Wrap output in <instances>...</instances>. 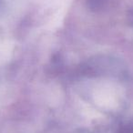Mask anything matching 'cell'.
<instances>
[{
  "label": "cell",
  "instance_id": "cell-4",
  "mask_svg": "<svg viewBox=\"0 0 133 133\" xmlns=\"http://www.w3.org/2000/svg\"><path fill=\"white\" fill-rule=\"evenodd\" d=\"M128 20H129V24L133 26V9L129 12V14L128 15Z\"/></svg>",
  "mask_w": 133,
  "mask_h": 133
},
{
  "label": "cell",
  "instance_id": "cell-3",
  "mask_svg": "<svg viewBox=\"0 0 133 133\" xmlns=\"http://www.w3.org/2000/svg\"><path fill=\"white\" fill-rule=\"evenodd\" d=\"M118 133H133V121L128 122L122 126Z\"/></svg>",
  "mask_w": 133,
  "mask_h": 133
},
{
  "label": "cell",
  "instance_id": "cell-1",
  "mask_svg": "<svg viewBox=\"0 0 133 133\" xmlns=\"http://www.w3.org/2000/svg\"><path fill=\"white\" fill-rule=\"evenodd\" d=\"M123 64L118 58L109 56H96L80 66V72L86 76L118 75L123 71Z\"/></svg>",
  "mask_w": 133,
  "mask_h": 133
},
{
  "label": "cell",
  "instance_id": "cell-2",
  "mask_svg": "<svg viewBox=\"0 0 133 133\" xmlns=\"http://www.w3.org/2000/svg\"><path fill=\"white\" fill-rule=\"evenodd\" d=\"M108 0H87V6L89 10L98 12L106 6Z\"/></svg>",
  "mask_w": 133,
  "mask_h": 133
}]
</instances>
